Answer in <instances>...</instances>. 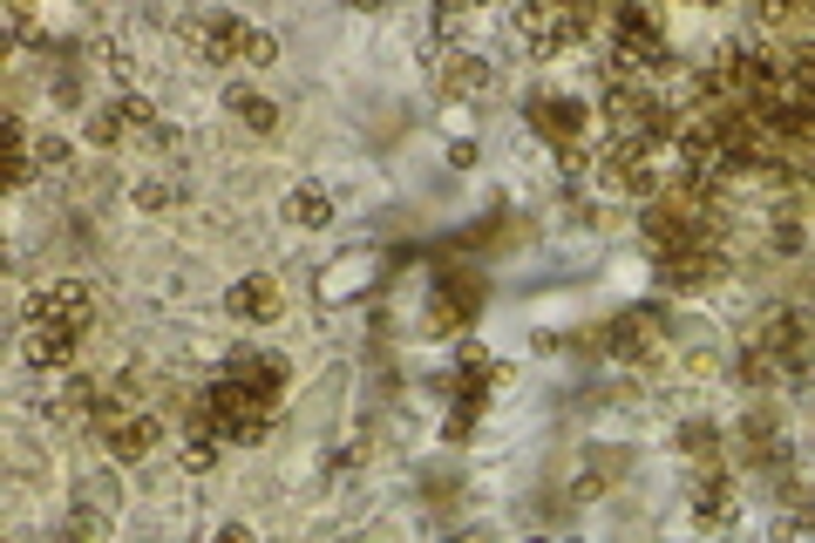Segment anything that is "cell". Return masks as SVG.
Masks as SVG:
<instances>
[{
  "label": "cell",
  "mask_w": 815,
  "mask_h": 543,
  "mask_svg": "<svg viewBox=\"0 0 815 543\" xmlns=\"http://www.w3.org/2000/svg\"><path fill=\"white\" fill-rule=\"evenodd\" d=\"M205 421H211V435H224V442H265V429H272V408L265 401H252L245 387H231V380H218L211 395H205V408H198Z\"/></svg>",
  "instance_id": "1"
},
{
  "label": "cell",
  "mask_w": 815,
  "mask_h": 543,
  "mask_svg": "<svg viewBox=\"0 0 815 543\" xmlns=\"http://www.w3.org/2000/svg\"><path fill=\"white\" fill-rule=\"evenodd\" d=\"M89 313H96V299H89V286H75V279H62V286H42V292H27V299H21V320H27V333H55V326L82 333V326H89Z\"/></svg>",
  "instance_id": "2"
},
{
  "label": "cell",
  "mask_w": 815,
  "mask_h": 543,
  "mask_svg": "<svg viewBox=\"0 0 815 543\" xmlns=\"http://www.w3.org/2000/svg\"><path fill=\"white\" fill-rule=\"evenodd\" d=\"M667 62V34L646 8H626L612 21V75H632V68H659Z\"/></svg>",
  "instance_id": "3"
},
{
  "label": "cell",
  "mask_w": 815,
  "mask_h": 543,
  "mask_svg": "<svg viewBox=\"0 0 815 543\" xmlns=\"http://www.w3.org/2000/svg\"><path fill=\"white\" fill-rule=\"evenodd\" d=\"M517 27L537 42V55H564V48H577L592 34V14L585 8H551V0H543V8H524L517 14Z\"/></svg>",
  "instance_id": "4"
},
{
  "label": "cell",
  "mask_w": 815,
  "mask_h": 543,
  "mask_svg": "<svg viewBox=\"0 0 815 543\" xmlns=\"http://www.w3.org/2000/svg\"><path fill=\"white\" fill-rule=\"evenodd\" d=\"M218 380H231V387H245V395H252V401H265V408H272V401H279V395H286V361H279V354H231Z\"/></svg>",
  "instance_id": "5"
},
{
  "label": "cell",
  "mask_w": 815,
  "mask_h": 543,
  "mask_svg": "<svg viewBox=\"0 0 815 543\" xmlns=\"http://www.w3.org/2000/svg\"><path fill=\"white\" fill-rule=\"evenodd\" d=\"M476 306H483V286L470 279V272H455V279H442V292L429 299V326L436 333H455V326L476 320Z\"/></svg>",
  "instance_id": "6"
},
{
  "label": "cell",
  "mask_w": 815,
  "mask_h": 543,
  "mask_svg": "<svg viewBox=\"0 0 815 543\" xmlns=\"http://www.w3.org/2000/svg\"><path fill=\"white\" fill-rule=\"evenodd\" d=\"M429 75H436L442 96H476V89H489V62H483V55H462V48H436V55H429Z\"/></svg>",
  "instance_id": "7"
},
{
  "label": "cell",
  "mask_w": 815,
  "mask_h": 543,
  "mask_svg": "<svg viewBox=\"0 0 815 543\" xmlns=\"http://www.w3.org/2000/svg\"><path fill=\"white\" fill-rule=\"evenodd\" d=\"M530 130L571 149L577 130H585V102H577V96H537V102H530Z\"/></svg>",
  "instance_id": "8"
},
{
  "label": "cell",
  "mask_w": 815,
  "mask_h": 543,
  "mask_svg": "<svg viewBox=\"0 0 815 543\" xmlns=\"http://www.w3.org/2000/svg\"><path fill=\"white\" fill-rule=\"evenodd\" d=\"M605 346H612L618 361L652 354V346H659V313H652V306H632V313H618V320H612V333H605Z\"/></svg>",
  "instance_id": "9"
},
{
  "label": "cell",
  "mask_w": 815,
  "mask_h": 543,
  "mask_svg": "<svg viewBox=\"0 0 815 543\" xmlns=\"http://www.w3.org/2000/svg\"><path fill=\"white\" fill-rule=\"evenodd\" d=\"M157 435H164V429H157L150 414H115L109 429H102V442H109L115 462H143L150 448H157Z\"/></svg>",
  "instance_id": "10"
},
{
  "label": "cell",
  "mask_w": 815,
  "mask_h": 543,
  "mask_svg": "<svg viewBox=\"0 0 815 543\" xmlns=\"http://www.w3.org/2000/svg\"><path fill=\"white\" fill-rule=\"evenodd\" d=\"M224 313L231 320H279V286H272L265 272H258V279H239L224 292Z\"/></svg>",
  "instance_id": "11"
},
{
  "label": "cell",
  "mask_w": 815,
  "mask_h": 543,
  "mask_svg": "<svg viewBox=\"0 0 815 543\" xmlns=\"http://www.w3.org/2000/svg\"><path fill=\"white\" fill-rule=\"evenodd\" d=\"M693 517H701L707 530H727L734 517H741V502H734V483H727V476H707L701 489H693Z\"/></svg>",
  "instance_id": "12"
},
{
  "label": "cell",
  "mask_w": 815,
  "mask_h": 543,
  "mask_svg": "<svg viewBox=\"0 0 815 543\" xmlns=\"http://www.w3.org/2000/svg\"><path fill=\"white\" fill-rule=\"evenodd\" d=\"M612 184L652 198V149H646V143H618V149H612Z\"/></svg>",
  "instance_id": "13"
},
{
  "label": "cell",
  "mask_w": 815,
  "mask_h": 543,
  "mask_svg": "<svg viewBox=\"0 0 815 543\" xmlns=\"http://www.w3.org/2000/svg\"><path fill=\"white\" fill-rule=\"evenodd\" d=\"M245 34H252V27H245L239 14H211V21L198 27V42H205L211 62H239V55H245Z\"/></svg>",
  "instance_id": "14"
},
{
  "label": "cell",
  "mask_w": 815,
  "mask_h": 543,
  "mask_svg": "<svg viewBox=\"0 0 815 543\" xmlns=\"http://www.w3.org/2000/svg\"><path fill=\"white\" fill-rule=\"evenodd\" d=\"M720 252H707V245H693V252H680V258H667V279L673 286H714L720 279Z\"/></svg>",
  "instance_id": "15"
},
{
  "label": "cell",
  "mask_w": 815,
  "mask_h": 543,
  "mask_svg": "<svg viewBox=\"0 0 815 543\" xmlns=\"http://www.w3.org/2000/svg\"><path fill=\"white\" fill-rule=\"evenodd\" d=\"M75 340H82V333H68V326H55V333H27V340H21V361H27V367H68Z\"/></svg>",
  "instance_id": "16"
},
{
  "label": "cell",
  "mask_w": 815,
  "mask_h": 543,
  "mask_svg": "<svg viewBox=\"0 0 815 543\" xmlns=\"http://www.w3.org/2000/svg\"><path fill=\"white\" fill-rule=\"evenodd\" d=\"M286 218H293V224H306V231H313V224H327V218H333L327 184H299L293 198H286Z\"/></svg>",
  "instance_id": "17"
},
{
  "label": "cell",
  "mask_w": 815,
  "mask_h": 543,
  "mask_svg": "<svg viewBox=\"0 0 815 543\" xmlns=\"http://www.w3.org/2000/svg\"><path fill=\"white\" fill-rule=\"evenodd\" d=\"M231 109H239V123H245V130H258V136L279 130V109H272L258 89H239V96H231Z\"/></svg>",
  "instance_id": "18"
},
{
  "label": "cell",
  "mask_w": 815,
  "mask_h": 543,
  "mask_svg": "<svg viewBox=\"0 0 815 543\" xmlns=\"http://www.w3.org/2000/svg\"><path fill=\"white\" fill-rule=\"evenodd\" d=\"M211 462H218V442H211V421L198 414V421H190V442H184V469H190V476H205Z\"/></svg>",
  "instance_id": "19"
},
{
  "label": "cell",
  "mask_w": 815,
  "mask_h": 543,
  "mask_svg": "<svg viewBox=\"0 0 815 543\" xmlns=\"http://www.w3.org/2000/svg\"><path fill=\"white\" fill-rule=\"evenodd\" d=\"M130 136V123H123V109H96L89 115V143L96 149H115V143H123Z\"/></svg>",
  "instance_id": "20"
},
{
  "label": "cell",
  "mask_w": 815,
  "mask_h": 543,
  "mask_svg": "<svg viewBox=\"0 0 815 543\" xmlns=\"http://www.w3.org/2000/svg\"><path fill=\"white\" fill-rule=\"evenodd\" d=\"M680 448L714 462V455H720V429H714V421H686V429H680Z\"/></svg>",
  "instance_id": "21"
},
{
  "label": "cell",
  "mask_w": 815,
  "mask_h": 543,
  "mask_svg": "<svg viewBox=\"0 0 815 543\" xmlns=\"http://www.w3.org/2000/svg\"><path fill=\"white\" fill-rule=\"evenodd\" d=\"M272 55H279V42H272L265 27H252V34H245V55H239V62H252V68H272Z\"/></svg>",
  "instance_id": "22"
},
{
  "label": "cell",
  "mask_w": 815,
  "mask_h": 543,
  "mask_svg": "<svg viewBox=\"0 0 815 543\" xmlns=\"http://www.w3.org/2000/svg\"><path fill=\"white\" fill-rule=\"evenodd\" d=\"M741 448H748L755 462H761V455H774V429H768V421H761V414H755V421H748V429H741Z\"/></svg>",
  "instance_id": "23"
},
{
  "label": "cell",
  "mask_w": 815,
  "mask_h": 543,
  "mask_svg": "<svg viewBox=\"0 0 815 543\" xmlns=\"http://www.w3.org/2000/svg\"><path fill=\"white\" fill-rule=\"evenodd\" d=\"M170 198H177V190H170V184H143V190H136V204H143V211H164Z\"/></svg>",
  "instance_id": "24"
},
{
  "label": "cell",
  "mask_w": 815,
  "mask_h": 543,
  "mask_svg": "<svg viewBox=\"0 0 815 543\" xmlns=\"http://www.w3.org/2000/svg\"><path fill=\"white\" fill-rule=\"evenodd\" d=\"M34 157H42V164H68V143H62V136H48L42 149H34Z\"/></svg>",
  "instance_id": "25"
},
{
  "label": "cell",
  "mask_w": 815,
  "mask_h": 543,
  "mask_svg": "<svg viewBox=\"0 0 815 543\" xmlns=\"http://www.w3.org/2000/svg\"><path fill=\"white\" fill-rule=\"evenodd\" d=\"M218 543H258V536H252L245 523H224V530H218Z\"/></svg>",
  "instance_id": "26"
},
{
  "label": "cell",
  "mask_w": 815,
  "mask_h": 543,
  "mask_svg": "<svg viewBox=\"0 0 815 543\" xmlns=\"http://www.w3.org/2000/svg\"><path fill=\"white\" fill-rule=\"evenodd\" d=\"M455 543H483V536H455Z\"/></svg>",
  "instance_id": "27"
}]
</instances>
